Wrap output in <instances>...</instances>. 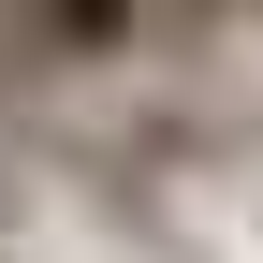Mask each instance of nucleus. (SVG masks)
<instances>
[{"instance_id":"f257e3e1","label":"nucleus","mask_w":263,"mask_h":263,"mask_svg":"<svg viewBox=\"0 0 263 263\" xmlns=\"http://www.w3.org/2000/svg\"><path fill=\"white\" fill-rule=\"evenodd\" d=\"M132 29H146V0H44L29 44H44V59H117Z\"/></svg>"},{"instance_id":"f03ea898","label":"nucleus","mask_w":263,"mask_h":263,"mask_svg":"<svg viewBox=\"0 0 263 263\" xmlns=\"http://www.w3.org/2000/svg\"><path fill=\"white\" fill-rule=\"evenodd\" d=\"M15 15H44V0H15Z\"/></svg>"}]
</instances>
